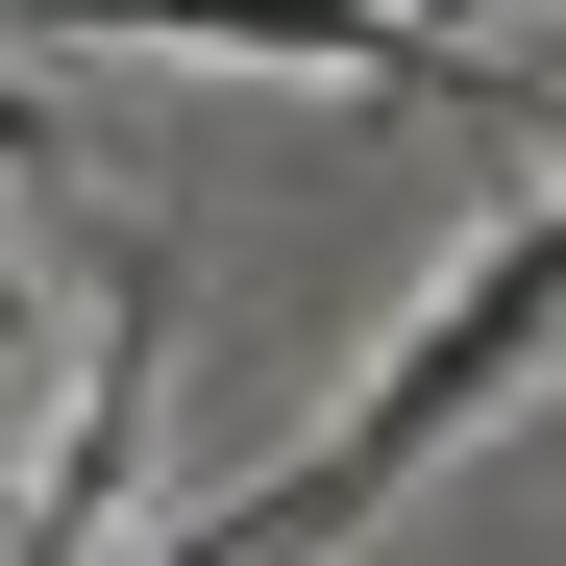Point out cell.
Returning <instances> with one entry per match:
<instances>
[{
  "label": "cell",
  "mask_w": 566,
  "mask_h": 566,
  "mask_svg": "<svg viewBox=\"0 0 566 566\" xmlns=\"http://www.w3.org/2000/svg\"><path fill=\"white\" fill-rule=\"evenodd\" d=\"M542 345H566V172H542V198H517L493 247L443 271V296H419L395 345H369V395H345V419H321L296 468H271L247 517H198V542H172V566H321V542H369V517H395V493H419V468H443L468 419L517 395Z\"/></svg>",
  "instance_id": "6da1fadb"
},
{
  "label": "cell",
  "mask_w": 566,
  "mask_h": 566,
  "mask_svg": "<svg viewBox=\"0 0 566 566\" xmlns=\"http://www.w3.org/2000/svg\"><path fill=\"white\" fill-rule=\"evenodd\" d=\"M50 50H247V74H345V99H443V124L517 99V74L443 50L419 0H25V74Z\"/></svg>",
  "instance_id": "7a4b0ae2"
},
{
  "label": "cell",
  "mask_w": 566,
  "mask_h": 566,
  "mask_svg": "<svg viewBox=\"0 0 566 566\" xmlns=\"http://www.w3.org/2000/svg\"><path fill=\"white\" fill-rule=\"evenodd\" d=\"M74 321H99V369H74V419H50V468H25V566H99V542H124L148 369H172V296H148V247H74Z\"/></svg>",
  "instance_id": "3957f363"
},
{
  "label": "cell",
  "mask_w": 566,
  "mask_h": 566,
  "mask_svg": "<svg viewBox=\"0 0 566 566\" xmlns=\"http://www.w3.org/2000/svg\"><path fill=\"white\" fill-rule=\"evenodd\" d=\"M419 25H443V50H493V0H419Z\"/></svg>",
  "instance_id": "277c9868"
}]
</instances>
